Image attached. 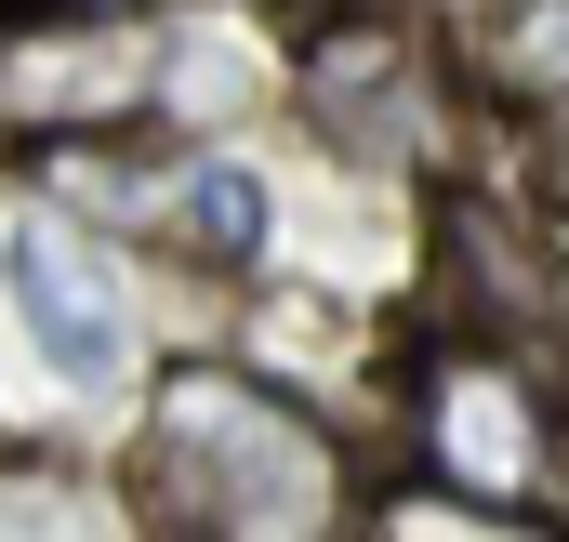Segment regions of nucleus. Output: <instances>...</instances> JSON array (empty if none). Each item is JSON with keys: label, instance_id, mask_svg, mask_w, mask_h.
<instances>
[{"label": "nucleus", "instance_id": "7ed1b4c3", "mask_svg": "<svg viewBox=\"0 0 569 542\" xmlns=\"http://www.w3.org/2000/svg\"><path fill=\"white\" fill-rule=\"evenodd\" d=\"M305 120L345 145L358 172H411L450 145V107H437V53L398 27V13H345L305 40Z\"/></svg>", "mask_w": 569, "mask_h": 542}, {"label": "nucleus", "instance_id": "39448f33", "mask_svg": "<svg viewBox=\"0 0 569 542\" xmlns=\"http://www.w3.org/2000/svg\"><path fill=\"white\" fill-rule=\"evenodd\" d=\"M146 93V53L107 27V13H67L40 0V27H0V120H40V133H93V120H133Z\"/></svg>", "mask_w": 569, "mask_h": 542}, {"label": "nucleus", "instance_id": "6e6552de", "mask_svg": "<svg viewBox=\"0 0 569 542\" xmlns=\"http://www.w3.org/2000/svg\"><path fill=\"white\" fill-rule=\"evenodd\" d=\"M490 80L517 107H569V0H517L490 27Z\"/></svg>", "mask_w": 569, "mask_h": 542}, {"label": "nucleus", "instance_id": "0eeeda50", "mask_svg": "<svg viewBox=\"0 0 569 542\" xmlns=\"http://www.w3.org/2000/svg\"><path fill=\"white\" fill-rule=\"evenodd\" d=\"M159 225H172L199 265H252V252H266V172H239V159H186V172L159 185Z\"/></svg>", "mask_w": 569, "mask_h": 542}, {"label": "nucleus", "instance_id": "20e7f679", "mask_svg": "<svg viewBox=\"0 0 569 542\" xmlns=\"http://www.w3.org/2000/svg\"><path fill=\"white\" fill-rule=\"evenodd\" d=\"M13 318L67 384H120V358H133V291L107 265V239H80L67 212L13 225Z\"/></svg>", "mask_w": 569, "mask_h": 542}, {"label": "nucleus", "instance_id": "1a4fd4ad", "mask_svg": "<svg viewBox=\"0 0 569 542\" xmlns=\"http://www.w3.org/2000/svg\"><path fill=\"white\" fill-rule=\"evenodd\" d=\"M67 13H146V0H67Z\"/></svg>", "mask_w": 569, "mask_h": 542}, {"label": "nucleus", "instance_id": "f03ea898", "mask_svg": "<svg viewBox=\"0 0 569 542\" xmlns=\"http://www.w3.org/2000/svg\"><path fill=\"white\" fill-rule=\"evenodd\" d=\"M411 436H425V476L490 503L503 530L543 516L569 490V450H557V384L530 371V344L477 331V344H437L425 358V398H411Z\"/></svg>", "mask_w": 569, "mask_h": 542}, {"label": "nucleus", "instance_id": "9d476101", "mask_svg": "<svg viewBox=\"0 0 569 542\" xmlns=\"http://www.w3.org/2000/svg\"><path fill=\"white\" fill-rule=\"evenodd\" d=\"M557 185H569V107H557Z\"/></svg>", "mask_w": 569, "mask_h": 542}, {"label": "nucleus", "instance_id": "423d86ee", "mask_svg": "<svg viewBox=\"0 0 569 542\" xmlns=\"http://www.w3.org/2000/svg\"><path fill=\"white\" fill-rule=\"evenodd\" d=\"M437 265L463 278V304H477V331H503V344H530V331H557V265H543L530 239H503V212H490V199H463V212H450V239H437Z\"/></svg>", "mask_w": 569, "mask_h": 542}, {"label": "nucleus", "instance_id": "f257e3e1", "mask_svg": "<svg viewBox=\"0 0 569 542\" xmlns=\"http://www.w3.org/2000/svg\"><path fill=\"white\" fill-rule=\"evenodd\" d=\"M133 490L159 530H226V542H291L345 516V450L252 371H172L146 398Z\"/></svg>", "mask_w": 569, "mask_h": 542}]
</instances>
